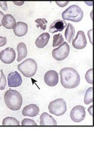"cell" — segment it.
I'll list each match as a JSON object with an SVG mask.
<instances>
[{
    "label": "cell",
    "instance_id": "obj_1",
    "mask_svg": "<svg viewBox=\"0 0 94 146\" xmlns=\"http://www.w3.org/2000/svg\"><path fill=\"white\" fill-rule=\"evenodd\" d=\"M60 81L65 89L76 88L80 84V75L73 68H63L60 70Z\"/></svg>",
    "mask_w": 94,
    "mask_h": 146
},
{
    "label": "cell",
    "instance_id": "obj_2",
    "mask_svg": "<svg viewBox=\"0 0 94 146\" xmlns=\"http://www.w3.org/2000/svg\"><path fill=\"white\" fill-rule=\"evenodd\" d=\"M4 101L9 109L17 111L23 105V99L22 95L16 90L9 89L4 94Z\"/></svg>",
    "mask_w": 94,
    "mask_h": 146
},
{
    "label": "cell",
    "instance_id": "obj_3",
    "mask_svg": "<svg viewBox=\"0 0 94 146\" xmlns=\"http://www.w3.org/2000/svg\"><path fill=\"white\" fill-rule=\"evenodd\" d=\"M64 21H71L78 23L82 21L83 18V12L80 7L77 5H72L62 14Z\"/></svg>",
    "mask_w": 94,
    "mask_h": 146
},
{
    "label": "cell",
    "instance_id": "obj_4",
    "mask_svg": "<svg viewBox=\"0 0 94 146\" xmlns=\"http://www.w3.org/2000/svg\"><path fill=\"white\" fill-rule=\"evenodd\" d=\"M18 70L25 77H33L37 70V62L32 58H28L18 66Z\"/></svg>",
    "mask_w": 94,
    "mask_h": 146
},
{
    "label": "cell",
    "instance_id": "obj_5",
    "mask_svg": "<svg viewBox=\"0 0 94 146\" xmlns=\"http://www.w3.org/2000/svg\"><path fill=\"white\" fill-rule=\"evenodd\" d=\"M49 112L57 116H60L65 114L67 110L66 103L63 99L59 98L51 102L48 106Z\"/></svg>",
    "mask_w": 94,
    "mask_h": 146
},
{
    "label": "cell",
    "instance_id": "obj_6",
    "mask_svg": "<svg viewBox=\"0 0 94 146\" xmlns=\"http://www.w3.org/2000/svg\"><path fill=\"white\" fill-rule=\"evenodd\" d=\"M69 53L70 46L66 42H63L62 44L59 45L58 48L54 49L52 51V56L58 61H62L69 56Z\"/></svg>",
    "mask_w": 94,
    "mask_h": 146
},
{
    "label": "cell",
    "instance_id": "obj_7",
    "mask_svg": "<svg viewBox=\"0 0 94 146\" xmlns=\"http://www.w3.org/2000/svg\"><path fill=\"white\" fill-rule=\"evenodd\" d=\"M86 112L85 108L83 106H76L72 109L70 116L71 120L75 123H80L82 122L85 118Z\"/></svg>",
    "mask_w": 94,
    "mask_h": 146
},
{
    "label": "cell",
    "instance_id": "obj_8",
    "mask_svg": "<svg viewBox=\"0 0 94 146\" xmlns=\"http://www.w3.org/2000/svg\"><path fill=\"white\" fill-rule=\"evenodd\" d=\"M15 59L16 52L12 47H8L0 52V60L4 64H9L12 63Z\"/></svg>",
    "mask_w": 94,
    "mask_h": 146
},
{
    "label": "cell",
    "instance_id": "obj_9",
    "mask_svg": "<svg viewBox=\"0 0 94 146\" xmlns=\"http://www.w3.org/2000/svg\"><path fill=\"white\" fill-rule=\"evenodd\" d=\"M73 46L77 50H82L87 46V39L83 31H79L77 33L76 37L73 41Z\"/></svg>",
    "mask_w": 94,
    "mask_h": 146
},
{
    "label": "cell",
    "instance_id": "obj_10",
    "mask_svg": "<svg viewBox=\"0 0 94 146\" xmlns=\"http://www.w3.org/2000/svg\"><path fill=\"white\" fill-rule=\"evenodd\" d=\"M58 74L55 70H49L44 75V81L49 87H54L58 83Z\"/></svg>",
    "mask_w": 94,
    "mask_h": 146
},
{
    "label": "cell",
    "instance_id": "obj_11",
    "mask_svg": "<svg viewBox=\"0 0 94 146\" xmlns=\"http://www.w3.org/2000/svg\"><path fill=\"white\" fill-rule=\"evenodd\" d=\"M8 86L10 87H17L21 86L23 83V78L17 71L11 72L8 76Z\"/></svg>",
    "mask_w": 94,
    "mask_h": 146
},
{
    "label": "cell",
    "instance_id": "obj_12",
    "mask_svg": "<svg viewBox=\"0 0 94 146\" xmlns=\"http://www.w3.org/2000/svg\"><path fill=\"white\" fill-rule=\"evenodd\" d=\"M67 25L66 21L64 20H56L51 24L50 27H49V31L51 33H55L57 32H61L65 29V27Z\"/></svg>",
    "mask_w": 94,
    "mask_h": 146
},
{
    "label": "cell",
    "instance_id": "obj_13",
    "mask_svg": "<svg viewBox=\"0 0 94 146\" xmlns=\"http://www.w3.org/2000/svg\"><path fill=\"white\" fill-rule=\"evenodd\" d=\"M16 19L11 14H4L1 21V25L8 29H14L16 25Z\"/></svg>",
    "mask_w": 94,
    "mask_h": 146
},
{
    "label": "cell",
    "instance_id": "obj_14",
    "mask_svg": "<svg viewBox=\"0 0 94 146\" xmlns=\"http://www.w3.org/2000/svg\"><path fill=\"white\" fill-rule=\"evenodd\" d=\"M39 113V108L35 104H30L27 106L23 110V115L24 116L35 117Z\"/></svg>",
    "mask_w": 94,
    "mask_h": 146
},
{
    "label": "cell",
    "instance_id": "obj_15",
    "mask_svg": "<svg viewBox=\"0 0 94 146\" xmlns=\"http://www.w3.org/2000/svg\"><path fill=\"white\" fill-rule=\"evenodd\" d=\"M40 125L42 126H56L57 122L48 113L43 112L40 116Z\"/></svg>",
    "mask_w": 94,
    "mask_h": 146
},
{
    "label": "cell",
    "instance_id": "obj_16",
    "mask_svg": "<svg viewBox=\"0 0 94 146\" xmlns=\"http://www.w3.org/2000/svg\"><path fill=\"white\" fill-rule=\"evenodd\" d=\"M14 32L16 36H23L28 33V25L23 22H18L16 23L15 28L14 29Z\"/></svg>",
    "mask_w": 94,
    "mask_h": 146
},
{
    "label": "cell",
    "instance_id": "obj_17",
    "mask_svg": "<svg viewBox=\"0 0 94 146\" xmlns=\"http://www.w3.org/2000/svg\"><path fill=\"white\" fill-rule=\"evenodd\" d=\"M50 39V35L48 33H44L39 36L35 41V45L38 48H44L47 45Z\"/></svg>",
    "mask_w": 94,
    "mask_h": 146
},
{
    "label": "cell",
    "instance_id": "obj_18",
    "mask_svg": "<svg viewBox=\"0 0 94 146\" xmlns=\"http://www.w3.org/2000/svg\"><path fill=\"white\" fill-rule=\"evenodd\" d=\"M17 51H18V58L17 61L21 62L23 59L27 56L28 54V50L27 47L24 43H20L17 45Z\"/></svg>",
    "mask_w": 94,
    "mask_h": 146
},
{
    "label": "cell",
    "instance_id": "obj_19",
    "mask_svg": "<svg viewBox=\"0 0 94 146\" xmlns=\"http://www.w3.org/2000/svg\"><path fill=\"white\" fill-rule=\"evenodd\" d=\"M75 33V28L71 23L67 24V27H66L65 32H64V35H65V38L66 41L69 43H71L72 39H73L74 35Z\"/></svg>",
    "mask_w": 94,
    "mask_h": 146
},
{
    "label": "cell",
    "instance_id": "obj_20",
    "mask_svg": "<svg viewBox=\"0 0 94 146\" xmlns=\"http://www.w3.org/2000/svg\"><path fill=\"white\" fill-rule=\"evenodd\" d=\"M3 126H19L20 123L17 119L13 117H6L3 120Z\"/></svg>",
    "mask_w": 94,
    "mask_h": 146
},
{
    "label": "cell",
    "instance_id": "obj_21",
    "mask_svg": "<svg viewBox=\"0 0 94 146\" xmlns=\"http://www.w3.org/2000/svg\"><path fill=\"white\" fill-rule=\"evenodd\" d=\"M84 102L86 105L89 104L90 103L93 102V87H89L86 91L85 94Z\"/></svg>",
    "mask_w": 94,
    "mask_h": 146
},
{
    "label": "cell",
    "instance_id": "obj_22",
    "mask_svg": "<svg viewBox=\"0 0 94 146\" xmlns=\"http://www.w3.org/2000/svg\"><path fill=\"white\" fill-rule=\"evenodd\" d=\"M64 42V38L61 34L55 35L53 36V44L52 47H56L62 44Z\"/></svg>",
    "mask_w": 94,
    "mask_h": 146
},
{
    "label": "cell",
    "instance_id": "obj_23",
    "mask_svg": "<svg viewBox=\"0 0 94 146\" xmlns=\"http://www.w3.org/2000/svg\"><path fill=\"white\" fill-rule=\"evenodd\" d=\"M35 23H37V27L40 28L41 30H45L47 28V21L45 18H38L35 20Z\"/></svg>",
    "mask_w": 94,
    "mask_h": 146
},
{
    "label": "cell",
    "instance_id": "obj_24",
    "mask_svg": "<svg viewBox=\"0 0 94 146\" xmlns=\"http://www.w3.org/2000/svg\"><path fill=\"white\" fill-rule=\"evenodd\" d=\"M6 86V77H5L3 70H1V77H0V90L5 89Z\"/></svg>",
    "mask_w": 94,
    "mask_h": 146
},
{
    "label": "cell",
    "instance_id": "obj_25",
    "mask_svg": "<svg viewBox=\"0 0 94 146\" xmlns=\"http://www.w3.org/2000/svg\"><path fill=\"white\" fill-rule=\"evenodd\" d=\"M85 79L87 83L93 84V68L89 69L85 74Z\"/></svg>",
    "mask_w": 94,
    "mask_h": 146
},
{
    "label": "cell",
    "instance_id": "obj_26",
    "mask_svg": "<svg viewBox=\"0 0 94 146\" xmlns=\"http://www.w3.org/2000/svg\"><path fill=\"white\" fill-rule=\"evenodd\" d=\"M21 125L22 126H37V124L33 120L29 119V118H25L22 121Z\"/></svg>",
    "mask_w": 94,
    "mask_h": 146
},
{
    "label": "cell",
    "instance_id": "obj_27",
    "mask_svg": "<svg viewBox=\"0 0 94 146\" xmlns=\"http://www.w3.org/2000/svg\"><path fill=\"white\" fill-rule=\"evenodd\" d=\"M7 39L5 36H0V47H3L6 45Z\"/></svg>",
    "mask_w": 94,
    "mask_h": 146
},
{
    "label": "cell",
    "instance_id": "obj_28",
    "mask_svg": "<svg viewBox=\"0 0 94 146\" xmlns=\"http://www.w3.org/2000/svg\"><path fill=\"white\" fill-rule=\"evenodd\" d=\"M56 3L57 5H59L60 7H62H62L66 6V5L69 4V1H56Z\"/></svg>",
    "mask_w": 94,
    "mask_h": 146
},
{
    "label": "cell",
    "instance_id": "obj_29",
    "mask_svg": "<svg viewBox=\"0 0 94 146\" xmlns=\"http://www.w3.org/2000/svg\"><path fill=\"white\" fill-rule=\"evenodd\" d=\"M0 6L2 8L3 10L6 11L8 10V5H7V1H0Z\"/></svg>",
    "mask_w": 94,
    "mask_h": 146
},
{
    "label": "cell",
    "instance_id": "obj_30",
    "mask_svg": "<svg viewBox=\"0 0 94 146\" xmlns=\"http://www.w3.org/2000/svg\"><path fill=\"white\" fill-rule=\"evenodd\" d=\"M3 16H4V14H3L2 12H1V11H0V27L2 26V25H1V21H2V18L3 17Z\"/></svg>",
    "mask_w": 94,
    "mask_h": 146
},
{
    "label": "cell",
    "instance_id": "obj_31",
    "mask_svg": "<svg viewBox=\"0 0 94 146\" xmlns=\"http://www.w3.org/2000/svg\"><path fill=\"white\" fill-rule=\"evenodd\" d=\"M13 3H14L15 5H23L24 3H25L24 1H20V2H17V1H13Z\"/></svg>",
    "mask_w": 94,
    "mask_h": 146
},
{
    "label": "cell",
    "instance_id": "obj_32",
    "mask_svg": "<svg viewBox=\"0 0 94 146\" xmlns=\"http://www.w3.org/2000/svg\"><path fill=\"white\" fill-rule=\"evenodd\" d=\"M93 108V106H91L89 108V112L90 113V114L91 115V116H93V112H92V111H91V109Z\"/></svg>",
    "mask_w": 94,
    "mask_h": 146
}]
</instances>
